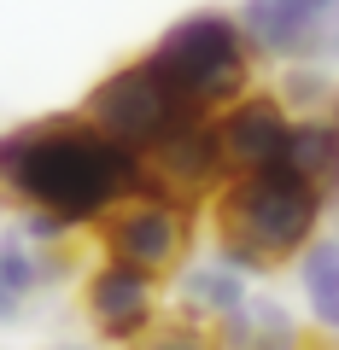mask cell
Returning a JSON list of instances; mask_svg holds the SVG:
<instances>
[{
	"label": "cell",
	"instance_id": "4",
	"mask_svg": "<svg viewBox=\"0 0 339 350\" xmlns=\"http://www.w3.org/2000/svg\"><path fill=\"white\" fill-rule=\"evenodd\" d=\"M82 117H88L100 135H112L117 146H129L135 158H152L170 135H181L188 123H199V111H193L147 59H135V64H123V70H112L105 82H94V94L82 100Z\"/></svg>",
	"mask_w": 339,
	"mask_h": 350
},
{
	"label": "cell",
	"instance_id": "3",
	"mask_svg": "<svg viewBox=\"0 0 339 350\" xmlns=\"http://www.w3.org/2000/svg\"><path fill=\"white\" fill-rule=\"evenodd\" d=\"M147 64L176 88L199 117H211L216 105L228 111L234 100H246L251 41H246V29H240V18H228V12H188L181 24H170L152 41Z\"/></svg>",
	"mask_w": 339,
	"mask_h": 350
},
{
	"label": "cell",
	"instance_id": "10",
	"mask_svg": "<svg viewBox=\"0 0 339 350\" xmlns=\"http://www.w3.org/2000/svg\"><path fill=\"white\" fill-rule=\"evenodd\" d=\"M216 345L223 350H310V338H304V327L292 321L287 304L246 298L223 327H216Z\"/></svg>",
	"mask_w": 339,
	"mask_h": 350
},
{
	"label": "cell",
	"instance_id": "9",
	"mask_svg": "<svg viewBox=\"0 0 339 350\" xmlns=\"http://www.w3.org/2000/svg\"><path fill=\"white\" fill-rule=\"evenodd\" d=\"M246 280H251V275H240L234 262H223V257L193 262V269H181V280H176V304H181L188 321H199V327H211V333H216V327H223L228 315L251 298Z\"/></svg>",
	"mask_w": 339,
	"mask_h": 350
},
{
	"label": "cell",
	"instance_id": "14",
	"mask_svg": "<svg viewBox=\"0 0 339 350\" xmlns=\"http://www.w3.org/2000/svg\"><path fill=\"white\" fill-rule=\"evenodd\" d=\"M287 100H292V105H322V100H327V82H322L316 70H304V64H299V70L287 76Z\"/></svg>",
	"mask_w": 339,
	"mask_h": 350
},
{
	"label": "cell",
	"instance_id": "13",
	"mask_svg": "<svg viewBox=\"0 0 339 350\" xmlns=\"http://www.w3.org/2000/svg\"><path fill=\"white\" fill-rule=\"evenodd\" d=\"M135 350H223V345H216L211 327H199V321L181 315V321H158V327H152V338H140Z\"/></svg>",
	"mask_w": 339,
	"mask_h": 350
},
{
	"label": "cell",
	"instance_id": "12",
	"mask_svg": "<svg viewBox=\"0 0 339 350\" xmlns=\"http://www.w3.org/2000/svg\"><path fill=\"white\" fill-rule=\"evenodd\" d=\"M299 286H304L316 327L339 338V239H316L299 257Z\"/></svg>",
	"mask_w": 339,
	"mask_h": 350
},
{
	"label": "cell",
	"instance_id": "1",
	"mask_svg": "<svg viewBox=\"0 0 339 350\" xmlns=\"http://www.w3.org/2000/svg\"><path fill=\"white\" fill-rule=\"evenodd\" d=\"M147 193V158L117 146L88 117H41L0 135V204L53 216L59 228H88Z\"/></svg>",
	"mask_w": 339,
	"mask_h": 350
},
{
	"label": "cell",
	"instance_id": "16",
	"mask_svg": "<svg viewBox=\"0 0 339 350\" xmlns=\"http://www.w3.org/2000/svg\"><path fill=\"white\" fill-rule=\"evenodd\" d=\"M47 350H94V345H47Z\"/></svg>",
	"mask_w": 339,
	"mask_h": 350
},
{
	"label": "cell",
	"instance_id": "2",
	"mask_svg": "<svg viewBox=\"0 0 339 350\" xmlns=\"http://www.w3.org/2000/svg\"><path fill=\"white\" fill-rule=\"evenodd\" d=\"M327 216V193L292 170L234 175L216 193V257L240 275H264L275 262H299L316 245Z\"/></svg>",
	"mask_w": 339,
	"mask_h": 350
},
{
	"label": "cell",
	"instance_id": "8",
	"mask_svg": "<svg viewBox=\"0 0 339 350\" xmlns=\"http://www.w3.org/2000/svg\"><path fill=\"white\" fill-rule=\"evenodd\" d=\"M339 12V0H246L240 29L258 53L275 59H310L322 47V24Z\"/></svg>",
	"mask_w": 339,
	"mask_h": 350
},
{
	"label": "cell",
	"instance_id": "5",
	"mask_svg": "<svg viewBox=\"0 0 339 350\" xmlns=\"http://www.w3.org/2000/svg\"><path fill=\"white\" fill-rule=\"evenodd\" d=\"M188 204L176 199H158V193H140V199H129L117 216H105L100 222V239H105V257L112 262H129V269H140V275H170V269H181V257H188Z\"/></svg>",
	"mask_w": 339,
	"mask_h": 350
},
{
	"label": "cell",
	"instance_id": "6",
	"mask_svg": "<svg viewBox=\"0 0 339 350\" xmlns=\"http://www.w3.org/2000/svg\"><path fill=\"white\" fill-rule=\"evenodd\" d=\"M82 304H88V321L105 345H140L158 327V280L129 269V262H112V257L88 275Z\"/></svg>",
	"mask_w": 339,
	"mask_h": 350
},
{
	"label": "cell",
	"instance_id": "15",
	"mask_svg": "<svg viewBox=\"0 0 339 350\" xmlns=\"http://www.w3.org/2000/svg\"><path fill=\"white\" fill-rule=\"evenodd\" d=\"M18 310H24V298H18V292H6V286H0V327H6V321H18Z\"/></svg>",
	"mask_w": 339,
	"mask_h": 350
},
{
	"label": "cell",
	"instance_id": "11",
	"mask_svg": "<svg viewBox=\"0 0 339 350\" xmlns=\"http://www.w3.org/2000/svg\"><path fill=\"white\" fill-rule=\"evenodd\" d=\"M281 170H292V175H304L310 187L334 193L339 187V123L334 117H292Z\"/></svg>",
	"mask_w": 339,
	"mask_h": 350
},
{
	"label": "cell",
	"instance_id": "7",
	"mask_svg": "<svg viewBox=\"0 0 339 350\" xmlns=\"http://www.w3.org/2000/svg\"><path fill=\"white\" fill-rule=\"evenodd\" d=\"M287 135H292V117H287V105H281L275 94H246V100H234L216 117L228 181H234V175H258V170H281Z\"/></svg>",
	"mask_w": 339,
	"mask_h": 350
}]
</instances>
